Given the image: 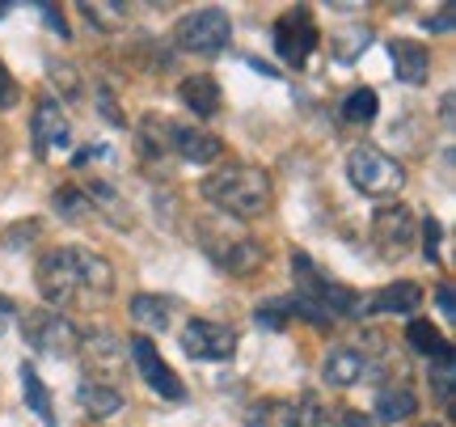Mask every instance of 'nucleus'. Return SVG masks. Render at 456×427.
Here are the masks:
<instances>
[{
  "mask_svg": "<svg viewBox=\"0 0 456 427\" xmlns=\"http://www.w3.org/2000/svg\"><path fill=\"white\" fill-rule=\"evenodd\" d=\"M34 283L47 300V309L64 313L77 300H110L114 267L85 246H55L34 263Z\"/></svg>",
  "mask_w": 456,
  "mask_h": 427,
  "instance_id": "f257e3e1",
  "label": "nucleus"
},
{
  "mask_svg": "<svg viewBox=\"0 0 456 427\" xmlns=\"http://www.w3.org/2000/svg\"><path fill=\"white\" fill-rule=\"evenodd\" d=\"M203 199L212 203L216 212L232 216V220H254L271 208L275 199V186H271V174L254 161H224L220 169H212L203 178Z\"/></svg>",
  "mask_w": 456,
  "mask_h": 427,
  "instance_id": "f03ea898",
  "label": "nucleus"
},
{
  "mask_svg": "<svg viewBox=\"0 0 456 427\" xmlns=\"http://www.w3.org/2000/svg\"><path fill=\"white\" fill-rule=\"evenodd\" d=\"M346 178L359 195L368 199H393L406 191V165L389 157L376 144H355L346 152Z\"/></svg>",
  "mask_w": 456,
  "mask_h": 427,
  "instance_id": "7ed1b4c3",
  "label": "nucleus"
},
{
  "mask_svg": "<svg viewBox=\"0 0 456 427\" xmlns=\"http://www.w3.org/2000/svg\"><path fill=\"white\" fill-rule=\"evenodd\" d=\"M292 275H296V288H300V300H309V305H317V309H326L334 322L338 317H359L363 313V300H359L346 283L330 280L322 267L313 263V254H305V250H292Z\"/></svg>",
  "mask_w": 456,
  "mask_h": 427,
  "instance_id": "20e7f679",
  "label": "nucleus"
},
{
  "mask_svg": "<svg viewBox=\"0 0 456 427\" xmlns=\"http://www.w3.org/2000/svg\"><path fill=\"white\" fill-rule=\"evenodd\" d=\"M174 43H178V51H186V55L216 60V55H224L228 43H232V21H228V13L224 9H216V4L191 9V13L178 17Z\"/></svg>",
  "mask_w": 456,
  "mask_h": 427,
  "instance_id": "39448f33",
  "label": "nucleus"
},
{
  "mask_svg": "<svg viewBox=\"0 0 456 427\" xmlns=\"http://www.w3.org/2000/svg\"><path fill=\"white\" fill-rule=\"evenodd\" d=\"M21 334H26V343H30L38 356L64 360V356H77V351H81V330H77V322L60 309L21 313Z\"/></svg>",
  "mask_w": 456,
  "mask_h": 427,
  "instance_id": "423d86ee",
  "label": "nucleus"
},
{
  "mask_svg": "<svg viewBox=\"0 0 456 427\" xmlns=\"http://www.w3.org/2000/svg\"><path fill=\"white\" fill-rule=\"evenodd\" d=\"M203 250H208V259L216 267H224L228 275H237V280H249V275H258L262 267H266V246H262L258 237H249L245 229H232V233H203Z\"/></svg>",
  "mask_w": 456,
  "mask_h": 427,
  "instance_id": "0eeeda50",
  "label": "nucleus"
},
{
  "mask_svg": "<svg viewBox=\"0 0 456 427\" xmlns=\"http://www.w3.org/2000/svg\"><path fill=\"white\" fill-rule=\"evenodd\" d=\"M271 43H275V55L288 68H305L309 55L317 51V21H313V13L309 9H288L283 17H275Z\"/></svg>",
  "mask_w": 456,
  "mask_h": 427,
  "instance_id": "6e6552de",
  "label": "nucleus"
},
{
  "mask_svg": "<svg viewBox=\"0 0 456 427\" xmlns=\"http://www.w3.org/2000/svg\"><path fill=\"white\" fill-rule=\"evenodd\" d=\"M182 351L191 360L224 364L237 356V330L228 322H216V317H191L186 330H182Z\"/></svg>",
  "mask_w": 456,
  "mask_h": 427,
  "instance_id": "1a4fd4ad",
  "label": "nucleus"
},
{
  "mask_svg": "<svg viewBox=\"0 0 456 427\" xmlns=\"http://www.w3.org/2000/svg\"><path fill=\"white\" fill-rule=\"evenodd\" d=\"M414 237H419V220L410 212L406 203H380L372 216V242L376 250L385 254V259H406L410 250H414Z\"/></svg>",
  "mask_w": 456,
  "mask_h": 427,
  "instance_id": "9d476101",
  "label": "nucleus"
},
{
  "mask_svg": "<svg viewBox=\"0 0 456 427\" xmlns=\"http://www.w3.org/2000/svg\"><path fill=\"white\" fill-rule=\"evenodd\" d=\"M127 356H131V364L140 368L144 385L157 398H165V402H182V398H186V385H182V377L161 360V351H157V343H152L148 334H131Z\"/></svg>",
  "mask_w": 456,
  "mask_h": 427,
  "instance_id": "9b49d317",
  "label": "nucleus"
},
{
  "mask_svg": "<svg viewBox=\"0 0 456 427\" xmlns=\"http://www.w3.org/2000/svg\"><path fill=\"white\" fill-rule=\"evenodd\" d=\"M30 135H34V152H38V157H55V152H64V148L72 144V123H68L64 106L55 98L34 102Z\"/></svg>",
  "mask_w": 456,
  "mask_h": 427,
  "instance_id": "f8f14e48",
  "label": "nucleus"
},
{
  "mask_svg": "<svg viewBox=\"0 0 456 427\" xmlns=\"http://www.w3.org/2000/svg\"><path fill=\"white\" fill-rule=\"evenodd\" d=\"M174 152H178L186 165H212L224 157V140L208 127H182L174 123Z\"/></svg>",
  "mask_w": 456,
  "mask_h": 427,
  "instance_id": "ddd939ff",
  "label": "nucleus"
},
{
  "mask_svg": "<svg viewBox=\"0 0 456 427\" xmlns=\"http://www.w3.org/2000/svg\"><path fill=\"white\" fill-rule=\"evenodd\" d=\"M368 377V356L355 347H330L326 360H322V381L330 390H351Z\"/></svg>",
  "mask_w": 456,
  "mask_h": 427,
  "instance_id": "4468645a",
  "label": "nucleus"
},
{
  "mask_svg": "<svg viewBox=\"0 0 456 427\" xmlns=\"http://www.w3.org/2000/svg\"><path fill=\"white\" fill-rule=\"evenodd\" d=\"M178 98L182 106L199 119H216L220 115V106H224V94H220V81L208 77V72H199V77H186L178 85Z\"/></svg>",
  "mask_w": 456,
  "mask_h": 427,
  "instance_id": "2eb2a0df",
  "label": "nucleus"
},
{
  "mask_svg": "<svg viewBox=\"0 0 456 427\" xmlns=\"http://www.w3.org/2000/svg\"><path fill=\"white\" fill-rule=\"evenodd\" d=\"M389 60H393V72L402 77V85H423L427 72H431V51L423 43H414V38H393Z\"/></svg>",
  "mask_w": 456,
  "mask_h": 427,
  "instance_id": "dca6fc26",
  "label": "nucleus"
},
{
  "mask_svg": "<svg viewBox=\"0 0 456 427\" xmlns=\"http://www.w3.org/2000/svg\"><path fill=\"white\" fill-rule=\"evenodd\" d=\"M376 423H406L419 415V398L406 381H393V385H380L376 390Z\"/></svg>",
  "mask_w": 456,
  "mask_h": 427,
  "instance_id": "f3484780",
  "label": "nucleus"
},
{
  "mask_svg": "<svg viewBox=\"0 0 456 427\" xmlns=\"http://www.w3.org/2000/svg\"><path fill=\"white\" fill-rule=\"evenodd\" d=\"M135 144L144 152V161H165L174 152V123L169 115H144L135 123Z\"/></svg>",
  "mask_w": 456,
  "mask_h": 427,
  "instance_id": "a211bd4d",
  "label": "nucleus"
},
{
  "mask_svg": "<svg viewBox=\"0 0 456 427\" xmlns=\"http://www.w3.org/2000/svg\"><path fill=\"white\" fill-rule=\"evenodd\" d=\"M419 305H423V283L397 280L385 283L372 300H363V313H414Z\"/></svg>",
  "mask_w": 456,
  "mask_h": 427,
  "instance_id": "6ab92c4d",
  "label": "nucleus"
},
{
  "mask_svg": "<svg viewBox=\"0 0 456 427\" xmlns=\"http://www.w3.org/2000/svg\"><path fill=\"white\" fill-rule=\"evenodd\" d=\"M174 309H178L174 296H152V292H135L127 305L131 322H140L144 330H157V334L174 326Z\"/></svg>",
  "mask_w": 456,
  "mask_h": 427,
  "instance_id": "aec40b11",
  "label": "nucleus"
},
{
  "mask_svg": "<svg viewBox=\"0 0 456 427\" xmlns=\"http://www.w3.org/2000/svg\"><path fill=\"white\" fill-rule=\"evenodd\" d=\"M77 402H81L94 419H110V415L123 411V394H118V385H110V381H102V377H85L81 390H77Z\"/></svg>",
  "mask_w": 456,
  "mask_h": 427,
  "instance_id": "412c9836",
  "label": "nucleus"
},
{
  "mask_svg": "<svg viewBox=\"0 0 456 427\" xmlns=\"http://www.w3.org/2000/svg\"><path fill=\"white\" fill-rule=\"evenodd\" d=\"M406 343L419 351V356H431V360H452V343L444 339L436 322H406Z\"/></svg>",
  "mask_w": 456,
  "mask_h": 427,
  "instance_id": "4be33fe9",
  "label": "nucleus"
},
{
  "mask_svg": "<svg viewBox=\"0 0 456 427\" xmlns=\"http://www.w3.org/2000/svg\"><path fill=\"white\" fill-rule=\"evenodd\" d=\"M283 423H288V427H338V415L330 411L317 394H305L300 402H292V406H288Z\"/></svg>",
  "mask_w": 456,
  "mask_h": 427,
  "instance_id": "5701e85b",
  "label": "nucleus"
},
{
  "mask_svg": "<svg viewBox=\"0 0 456 427\" xmlns=\"http://www.w3.org/2000/svg\"><path fill=\"white\" fill-rule=\"evenodd\" d=\"M21 394H26V406L43 419V427H55V406H51V394H47L43 377L34 373L30 364H21Z\"/></svg>",
  "mask_w": 456,
  "mask_h": 427,
  "instance_id": "b1692460",
  "label": "nucleus"
},
{
  "mask_svg": "<svg viewBox=\"0 0 456 427\" xmlns=\"http://www.w3.org/2000/svg\"><path fill=\"white\" fill-rule=\"evenodd\" d=\"M81 13L89 17V26L102 34H114V30H127V17H131V4H110V0H102V4H94V0H85Z\"/></svg>",
  "mask_w": 456,
  "mask_h": 427,
  "instance_id": "393cba45",
  "label": "nucleus"
},
{
  "mask_svg": "<svg viewBox=\"0 0 456 427\" xmlns=\"http://www.w3.org/2000/svg\"><path fill=\"white\" fill-rule=\"evenodd\" d=\"M51 208L64 216L68 225H85V220H94V203H89V195H85L81 186H64V191H55Z\"/></svg>",
  "mask_w": 456,
  "mask_h": 427,
  "instance_id": "a878e982",
  "label": "nucleus"
},
{
  "mask_svg": "<svg viewBox=\"0 0 456 427\" xmlns=\"http://www.w3.org/2000/svg\"><path fill=\"white\" fill-rule=\"evenodd\" d=\"M376 111H380V94L376 89H355V94H346V102H342V119L346 123H355V127H363V123H372Z\"/></svg>",
  "mask_w": 456,
  "mask_h": 427,
  "instance_id": "bb28decb",
  "label": "nucleus"
},
{
  "mask_svg": "<svg viewBox=\"0 0 456 427\" xmlns=\"http://www.w3.org/2000/svg\"><path fill=\"white\" fill-rule=\"evenodd\" d=\"M254 322L262 330H283L288 322H296V296H275V300H266L254 309Z\"/></svg>",
  "mask_w": 456,
  "mask_h": 427,
  "instance_id": "cd10ccee",
  "label": "nucleus"
},
{
  "mask_svg": "<svg viewBox=\"0 0 456 427\" xmlns=\"http://www.w3.org/2000/svg\"><path fill=\"white\" fill-rule=\"evenodd\" d=\"M47 72H51V81H55V89H60L68 102L81 98V85L85 81H81V72H77L72 64H64V60H55V55H51V60H47Z\"/></svg>",
  "mask_w": 456,
  "mask_h": 427,
  "instance_id": "c85d7f7f",
  "label": "nucleus"
},
{
  "mask_svg": "<svg viewBox=\"0 0 456 427\" xmlns=\"http://www.w3.org/2000/svg\"><path fill=\"white\" fill-rule=\"evenodd\" d=\"M368 43H372V30H368V26H351V30H338V34H334V51H338L342 64H351V60H355V55L368 47Z\"/></svg>",
  "mask_w": 456,
  "mask_h": 427,
  "instance_id": "c756f323",
  "label": "nucleus"
},
{
  "mask_svg": "<svg viewBox=\"0 0 456 427\" xmlns=\"http://www.w3.org/2000/svg\"><path fill=\"white\" fill-rule=\"evenodd\" d=\"M419 225H423V259L436 267V263H440V242H444L440 220H436V216H423Z\"/></svg>",
  "mask_w": 456,
  "mask_h": 427,
  "instance_id": "7c9ffc66",
  "label": "nucleus"
},
{
  "mask_svg": "<svg viewBox=\"0 0 456 427\" xmlns=\"http://www.w3.org/2000/svg\"><path fill=\"white\" fill-rule=\"evenodd\" d=\"M431 385H436V398H440L444 406H452V360H440L431 368Z\"/></svg>",
  "mask_w": 456,
  "mask_h": 427,
  "instance_id": "2f4dec72",
  "label": "nucleus"
},
{
  "mask_svg": "<svg viewBox=\"0 0 456 427\" xmlns=\"http://www.w3.org/2000/svg\"><path fill=\"white\" fill-rule=\"evenodd\" d=\"M17 98H21V89H17V77H13V72H9L4 64H0V115H4V111H13Z\"/></svg>",
  "mask_w": 456,
  "mask_h": 427,
  "instance_id": "473e14b6",
  "label": "nucleus"
},
{
  "mask_svg": "<svg viewBox=\"0 0 456 427\" xmlns=\"http://www.w3.org/2000/svg\"><path fill=\"white\" fill-rule=\"evenodd\" d=\"M98 106H102V115L110 119L114 127H127V119H123V111H118V102H114V94L106 89V85H98Z\"/></svg>",
  "mask_w": 456,
  "mask_h": 427,
  "instance_id": "72a5a7b5",
  "label": "nucleus"
},
{
  "mask_svg": "<svg viewBox=\"0 0 456 427\" xmlns=\"http://www.w3.org/2000/svg\"><path fill=\"white\" fill-rule=\"evenodd\" d=\"M431 34H444V30H452V9H440V17H427L423 21Z\"/></svg>",
  "mask_w": 456,
  "mask_h": 427,
  "instance_id": "f704fd0d",
  "label": "nucleus"
},
{
  "mask_svg": "<svg viewBox=\"0 0 456 427\" xmlns=\"http://www.w3.org/2000/svg\"><path fill=\"white\" fill-rule=\"evenodd\" d=\"M34 237H38V220H26V225H21L17 233H9L4 242H9V246H17V242H34Z\"/></svg>",
  "mask_w": 456,
  "mask_h": 427,
  "instance_id": "c9c22d12",
  "label": "nucleus"
},
{
  "mask_svg": "<svg viewBox=\"0 0 456 427\" xmlns=\"http://www.w3.org/2000/svg\"><path fill=\"white\" fill-rule=\"evenodd\" d=\"M436 296H440V313H444V317H448V322H452V317H456V300H452V283H440V292H436Z\"/></svg>",
  "mask_w": 456,
  "mask_h": 427,
  "instance_id": "e433bc0d",
  "label": "nucleus"
},
{
  "mask_svg": "<svg viewBox=\"0 0 456 427\" xmlns=\"http://www.w3.org/2000/svg\"><path fill=\"white\" fill-rule=\"evenodd\" d=\"M43 13H47V26H51V30H55V34H64V38H68V21L60 17V9H51V4H43Z\"/></svg>",
  "mask_w": 456,
  "mask_h": 427,
  "instance_id": "4c0bfd02",
  "label": "nucleus"
},
{
  "mask_svg": "<svg viewBox=\"0 0 456 427\" xmlns=\"http://www.w3.org/2000/svg\"><path fill=\"white\" fill-rule=\"evenodd\" d=\"M338 419H342L338 427H376V423H368V415H359V411H342Z\"/></svg>",
  "mask_w": 456,
  "mask_h": 427,
  "instance_id": "58836bf2",
  "label": "nucleus"
},
{
  "mask_svg": "<svg viewBox=\"0 0 456 427\" xmlns=\"http://www.w3.org/2000/svg\"><path fill=\"white\" fill-rule=\"evenodd\" d=\"M271 415H275L271 406H254V411H249V427H271V423H266Z\"/></svg>",
  "mask_w": 456,
  "mask_h": 427,
  "instance_id": "ea45409f",
  "label": "nucleus"
},
{
  "mask_svg": "<svg viewBox=\"0 0 456 427\" xmlns=\"http://www.w3.org/2000/svg\"><path fill=\"white\" fill-rule=\"evenodd\" d=\"M9 317H13V300L0 296V334H4V326H9Z\"/></svg>",
  "mask_w": 456,
  "mask_h": 427,
  "instance_id": "a19ab883",
  "label": "nucleus"
},
{
  "mask_svg": "<svg viewBox=\"0 0 456 427\" xmlns=\"http://www.w3.org/2000/svg\"><path fill=\"white\" fill-rule=\"evenodd\" d=\"M440 123L452 127V94H444V102H440Z\"/></svg>",
  "mask_w": 456,
  "mask_h": 427,
  "instance_id": "79ce46f5",
  "label": "nucleus"
},
{
  "mask_svg": "<svg viewBox=\"0 0 456 427\" xmlns=\"http://www.w3.org/2000/svg\"><path fill=\"white\" fill-rule=\"evenodd\" d=\"M4 13H9V9H4V4H0V17H4Z\"/></svg>",
  "mask_w": 456,
  "mask_h": 427,
  "instance_id": "37998d69",
  "label": "nucleus"
}]
</instances>
